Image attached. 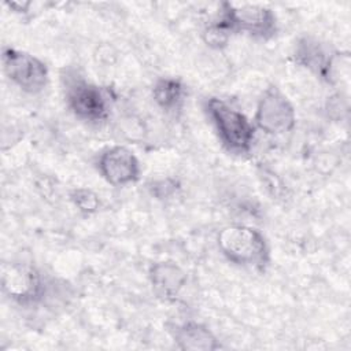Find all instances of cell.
<instances>
[{
    "label": "cell",
    "mask_w": 351,
    "mask_h": 351,
    "mask_svg": "<svg viewBox=\"0 0 351 351\" xmlns=\"http://www.w3.org/2000/svg\"><path fill=\"white\" fill-rule=\"evenodd\" d=\"M3 292L18 304L27 306L38 302L45 291L41 274L26 263L1 265Z\"/></svg>",
    "instance_id": "7"
},
{
    "label": "cell",
    "mask_w": 351,
    "mask_h": 351,
    "mask_svg": "<svg viewBox=\"0 0 351 351\" xmlns=\"http://www.w3.org/2000/svg\"><path fill=\"white\" fill-rule=\"evenodd\" d=\"M255 126L266 134L280 136L291 132L296 123V112L289 99L274 85L265 89L258 100Z\"/></svg>",
    "instance_id": "5"
},
{
    "label": "cell",
    "mask_w": 351,
    "mask_h": 351,
    "mask_svg": "<svg viewBox=\"0 0 351 351\" xmlns=\"http://www.w3.org/2000/svg\"><path fill=\"white\" fill-rule=\"evenodd\" d=\"M7 5L14 10V12H26L27 8L30 7V3H18V1H12V3H7Z\"/></svg>",
    "instance_id": "16"
},
{
    "label": "cell",
    "mask_w": 351,
    "mask_h": 351,
    "mask_svg": "<svg viewBox=\"0 0 351 351\" xmlns=\"http://www.w3.org/2000/svg\"><path fill=\"white\" fill-rule=\"evenodd\" d=\"M70 199L73 204L84 214H93L100 207V199L97 193L88 188H77L71 192Z\"/></svg>",
    "instance_id": "14"
},
{
    "label": "cell",
    "mask_w": 351,
    "mask_h": 351,
    "mask_svg": "<svg viewBox=\"0 0 351 351\" xmlns=\"http://www.w3.org/2000/svg\"><path fill=\"white\" fill-rule=\"evenodd\" d=\"M295 59L299 64L325 78L332 55L326 53V51L317 40L311 37H303L296 44Z\"/></svg>",
    "instance_id": "11"
},
{
    "label": "cell",
    "mask_w": 351,
    "mask_h": 351,
    "mask_svg": "<svg viewBox=\"0 0 351 351\" xmlns=\"http://www.w3.org/2000/svg\"><path fill=\"white\" fill-rule=\"evenodd\" d=\"M100 176L114 186L134 184L140 178V162L126 147L112 145L100 152L96 160Z\"/></svg>",
    "instance_id": "8"
},
{
    "label": "cell",
    "mask_w": 351,
    "mask_h": 351,
    "mask_svg": "<svg viewBox=\"0 0 351 351\" xmlns=\"http://www.w3.org/2000/svg\"><path fill=\"white\" fill-rule=\"evenodd\" d=\"M204 108L221 143L229 152L243 155L251 151L255 126L241 111L218 97L207 99Z\"/></svg>",
    "instance_id": "2"
},
{
    "label": "cell",
    "mask_w": 351,
    "mask_h": 351,
    "mask_svg": "<svg viewBox=\"0 0 351 351\" xmlns=\"http://www.w3.org/2000/svg\"><path fill=\"white\" fill-rule=\"evenodd\" d=\"M66 101L73 114L82 121L100 122L110 114L108 90L84 78L67 81Z\"/></svg>",
    "instance_id": "6"
},
{
    "label": "cell",
    "mask_w": 351,
    "mask_h": 351,
    "mask_svg": "<svg viewBox=\"0 0 351 351\" xmlns=\"http://www.w3.org/2000/svg\"><path fill=\"white\" fill-rule=\"evenodd\" d=\"M4 74L19 89L38 93L48 84V69L43 60L16 48L4 47L1 52Z\"/></svg>",
    "instance_id": "4"
},
{
    "label": "cell",
    "mask_w": 351,
    "mask_h": 351,
    "mask_svg": "<svg viewBox=\"0 0 351 351\" xmlns=\"http://www.w3.org/2000/svg\"><path fill=\"white\" fill-rule=\"evenodd\" d=\"M149 281L155 292L165 299H176L186 284V273L174 262H156L149 267Z\"/></svg>",
    "instance_id": "10"
},
{
    "label": "cell",
    "mask_w": 351,
    "mask_h": 351,
    "mask_svg": "<svg viewBox=\"0 0 351 351\" xmlns=\"http://www.w3.org/2000/svg\"><path fill=\"white\" fill-rule=\"evenodd\" d=\"M169 332L177 347L181 350L214 351L221 348L214 333L207 326L193 321L169 325Z\"/></svg>",
    "instance_id": "9"
},
{
    "label": "cell",
    "mask_w": 351,
    "mask_h": 351,
    "mask_svg": "<svg viewBox=\"0 0 351 351\" xmlns=\"http://www.w3.org/2000/svg\"><path fill=\"white\" fill-rule=\"evenodd\" d=\"M186 96V89L178 78L162 77L152 88L155 103L166 112H177L182 108Z\"/></svg>",
    "instance_id": "12"
},
{
    "label": "cell",
    "mask_w": 351,
    "mask_h": 351,
    "mask_svg": "<svg viewBox=\"0 0 351 351\" xmlns=\"http://www.w3.org/2000/svg\"><path fill=\"white\" fill-rule=\"evenodd\" d=\"M217 244L222 255L237 266L262 271L270 262L269 244L265 236L252 226L226 225L218 232Z\"/></svg>",
    "instance_id": "1"
},
{
    "label": "cell",
    "mask_w": 351,
    "mask_h": 351,
    "mask_svg": "<svg viewBox=\"0 0 351 351\" xmlns=\"http://www.w3.org/2000/svg\"><path fill=\"white\" fill-rule=\"evenodd\" d=\"M177 188H178V184L174 180L166 178V180H159V181L152 182L151 192L156 197L165 199V197H169L170 195H173Z\"/></svg>",
    "instance_id": "15"
},
{
    "label": "cell",
    "mask_w": 351,
    "mask_h": 351,
    "mask_svg": "<svg viewBox=\"0 0 351 351\" xmlns=\"http://www.w3.org/2000/svg\"><path fill=\"white\" fill-rule=\"evenodd\" d=\"M230 34L232 32L229 30V27L218 18L215 22H213L206 27L203 33V40L208 47L221 49L228 44Z\"/></svg>",
    "instance_id": "13"
},
{
    "label": "cell",
    "mask_w": 351,
    "mask_h": 351,
    "mask_svg": "<svg viewBox=\"0 0 351 351\" xmlns=\"http://www.w3.org/2000/svg\"><path fill=\"white\" fill-rule=\"evenodd\" d=\"M218 18L232 33H247L258 38H270L277 32L276 14L263 5L223 3Z\"/></svg>",
    "instance_id": "3"
}]
</instances>
